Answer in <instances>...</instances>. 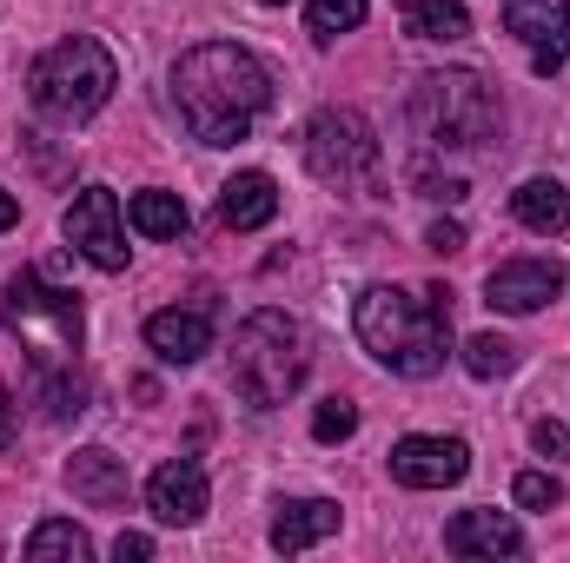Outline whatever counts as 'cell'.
Here are the masks:
<instances>
[{
    "mask_svg": "<svg viewBox=\"0 0 570 563\" xmlns=\"http://www.w3.org/2000/svg\"><path fill=\"white\" fill-rule=\"evenodd\" d=\"M173 100H179V120L199 146H239L253 134V120L273 107V73L259 53H246L233 40H206V47L179 53Z\"/></svg>",
    "mask_w": 570,
    "mask_h": 563,
    "instance_id": "obj_1",
    "label": "cell"
},
{
    "mask_svg": "<svg viewBox=\"0 0 570 563\" xmlns=\"http://www.w3.org/2000/svg\"><path fill=\"white\" fill-rule=\"evenodd\" d=\"M352 325H358V345L379 365H392L399 378H438L451 352V292L444 285H425V292L372 285Z\"/></svg>",
    "mask_w": 570,
    "mask_h": 563,
    "instance_id": "obj_2",
    "label": "cell"
},
{
    "mask_svg": "<svg viewBox=\"0 0 570 563\" xmlns=\"http://www.w3.org/2000/svg\"><path fill=\"white\" fill-rule=\"evenodd\" d=\"M305 365H312V345H305V325L285 318V312H253L239 332H233V385L253 412H279L285 398L305 385Z\"/></svg>",
    "mask_w": 570,
    "mask_h": 563,
    "instance_id": "obj_3",
    "label": "cell"
},
{
    "mask_svg": "<svg viewBox=\"0 0 570 563\" xmlns=\"http://www.w3.org/2000/svg\"><path fill=\"white\" fill-rule=\"evenodd\" d=\"M114 87H120V67H114V53L94 40V33H67V40H53L40 60H33V73H27V93H33V107L40 113H53V120H94L107 100H114Z\"/></svg>",
    "mask_w": 570,
    "mask_h": 563,
    "instance_id": "obj_4",
    "label": "cell"
},
{
    "mask_svg": "<svg viewBox=\"0 0 570 563\" xmlns=\"http://www.w3.org/2000/svg\"><path fill=\"white\" fill-rule=\"evenodd\" d=\"M0 325L20 332L27 345V365H80V338H87V318H80V298L47 285L40 273H13L0 292Z\"/></svg>",
    "mask_w": 570,
    "mask_h": 563,
    "instance_id": "obj_5",
    "label": "cell"
},
{
    "mask_svg": "<svg viewBox=\"0 0 570 563\" xmlns=\"http://www.w3.org/2000/svg\"><path fill=\"white\" fill-rule=\"evenodd\" d=\"M412 127L431 146H451V152H471L498 134V93L484 73L471 67H444V73H419L412 87Z\"/></svg>",
    "mask_w": 570,
    "mask_h": 563,
    "instance_id": "obj_6",
    "label": "cell"
},
{
    "mask_svg": "<svg viewBox=\"0 0 570 563\" xmlns=\"http://www.w3.org/2000/svg\"><path fill=\"white\" fill-rule=\"evenodd\" d=\"M379 159H385V146L372 134V120L352 113V107H325V113L305 127V166H312L325 186H338V192L372 186V179H379Z\"/></svg>",
    "mask_w": 570,
    "mask_h": 563,
    "instance_id": "obj_7",
    "label": "cell"
},
{
    "mask_svg": "<svg viewBox=\"0 0 570 563\" xmlns=\"http://www.w3.org/2000/svg\"><path fill=\"white\" fill-rule=\"evenodd\" d=\"M67 239L73 253H87L100 273H127V233H120V199L107 186H87L67 206Z\"/></svg>",
    "mask_w": 570,
    "mask_h": 563,
    "instance_id": "obj_8",
    "label": "cell"
},
{
    "mask_svg": "<svg viewBox=\"0 0 570 563\" xmlns=\"http://www.w3.org/2000/svg\"><path fill=\"white\" fill-rule=\"evenodd\" d=\"M504 33L531 47V67L551 80L570 60V0H504Z\"/></svg>",
    "mask_w": 570,
    "mask_h": 563,
    "instance_id": "obj_9",
    "label": "cell"
},
{
    "mask_svg": "<svg viewBox=\"0 0 570 563\" xmlns=\"http://www.w3.org/2000/svg\"><path fill=\"white\" fill-rule=\"evenodd\" d=\"M471 471V444L464 437H399L392 444V477L405 491H444V484H464Z\"/></svg>",
    "mask_w": 570,
    "mask_h": 563,
    "instance_id": "obj_10",
    "label": "cell"
},
{
    "mask_svg": "<svg viewBox=\"0 0 570 563\" xmlns=\"http://www.w3.org/2000/svg\"><path fill=\"white\" fill-rule=\"evenodd\" d=\"M564 266L558 259H504V266H491V279H484V305L491 312H544L558 292H564Z\"/></svg>",
    "mask_w": 570,
    "mask_h": 563,
    "instance_id": "obj_11",
    "label": "cell"
},
{
    "mask_svg": "<svg viewBox=\"0 0 570 563\" xmlns=\"http://www.w3.org/2000/svg\"><path fill=\"white\" fill-rule=\"evenodd\" d=\"M146 511L159 524H199L206 517V471L193 457H173L146 477Z\"/></svg>",
    "mask_w": 570,
    "mask_h": 563,
    "instance_id": "obj_12",
    "label": "cell"
},
{
    "mask_svg": "<svg viewBox=\"0 0 570 563\" xmlns=\"http://www.w3.org/2000/svg\"><path fill=\"white\" fill-rule=\"evenodd\" d=\"M146 345L166 358V365H199L206 352H213V312H199V305H173V312H153L146 318Z\"/></svg>",
    "mask_w": 570,
    "mask_h": 563,
    "instance_id": "obj_13",
    "label": "cell"
},
{
    "mask_svg": "<svg viewBox=\"0 0 570 563\" xmlns=\"http://www.w3.org/2000/svg\"><path fill=\"white\" fill-rule=\"evenodd\" d=\"M444 551H458V557H524V531L504 511H458L444 524Z\"/></svg>",
    "mask_w": 570,
    "mask_h": 563,
    "instance_id": "obj_14",
    "label": "cell"
},
{
    "mask_svg": "<svg viewBox=\"0 0 570 563\" xmlns=\"http://www.w3.org/2000/svg\"><path fill=\"white\" fill-rule=\"evenodd\" d=\"M279 219V186H273V172H233L226 186H219V226L226 233H259V226H273Z\"/></svg>",
    "mask_w": 570,
    "mask_h": 563,
    "instance_id": "obj_15",
    "label": "cell"
},
{
    "mask_svg": "<svg viewBox=\"0 0 570 563\" xmlns=\"http://www.w3.org/2000/svg\"><path fill=\"white\" fill-rule=\"evenodd\" d=\"M67 484H73V497H80V504L114 511V504H127V457H114V451L87 444V451H73Z\"/></svg>",
    "mask_w": 570,
    "mask_h": 563,
    "instance_id": "obj_16",
    "label": "cell"
},
{
    "mask_svg": "<svg viewBox=\"0 0 570 563\" xmlns=\"http://www.w3.org/2000/svg\"><path fill=\"white\" fill-rule=\"evenodd\" d=\"M332 531H338V504L332 497H298V504H285L279 517H273V551L298 557V551L325 544Z\"/></svg>",
    "mask_w": 570,
    "mask_h": 563,
    "instance_id": "obj_17",
    "label": "cell"
},
{
    "mask_svg": "<svg viewBox=\"0 0 570 563\" xmlns=\"http://www.w3.org/2000/svg\"><path fill=\"white\" fill-rule=\"evenodd\" d=\"M27 398L40 405V418L67 424L87 412V385H80V365H27Z\"/></svg>",
    "mask_w": 570,
    "mask_h": 563,
    "instance_id": "obj_18",
    "label": "cell"
},
{
    "mask_svg": "<svg viewBox=\"0 0 570 563\" xmlns=\"http://www.w3.org/2000/svg\"><path fill=\"white\" fill-rule=\"evenodd\" d=\"M511 213H518V226H531V233H544V239L570 233V192L558 179H524V186L511 192Z\"/></svg>",
    "mask_w": 570,
    "mask_h": 563,
    "instance_id": "obj_19",
    "label": "cell"
},
{
    "mask_svg": "<svg viewBox=\"0 0 570 563\" xmlns=\"http://www.w3.org/2000/svg\"><path fill=\"white\" fill-rule=\"evenodd\" d=\"M405 33L412 40H464L471 33V13L458 0H405Z\"/></svg>",
    "mask_w": 570,
    "mask_h": 563,
    "instance_id": "obj_20",
    "label": "cell"
},
{
    "mask_svg": "<svg viewBox=\"0 0 570 563\" xmlns=\"http://www.w3.org/2000/svg\"><path fill=\"white\" fill-rule=\"evenodd\" d=\"M27 557L33 563H87L94 557V537H87L80 524H67V517H47V524L27 537Z\"/></svg>",
    "mask_w": 570,
    "mask_h": 563,
    "instance_id": "obj_21",
    "label": "cell"
},
{
    "mask_svg": "<svg viewBox=\"0 0 570 563\" xmlns=\"http://www.w3.org/2000/svg\"><path fill=\"white\" fill-rule=\"evenodd\" d=\"M127 219H134V233L146 239H179L186 233V206H179V192H134V206H127Z\"/></svg>",
    "mask_w": 570,
    "mask_h": 563,
    "instance_id": "obj_22",
    "label": "cell"
},
{
    "mask_svg": "<svg viewBox=\"0 0 570 563\" xmlns=\"http://www.w3.org/2000/svg\"><path fill=\"white\" fill-rule=\"evenodd\" d=\"M511 365H518V345H511V338H498V332L464 338V372H471V378H504Z\"/></svg>",
    "mask_w": 570,
    "mask_h": 563,
    "instance_id": "obj_23",
    "label": "cell"
},
{
    "mask_svg": "<svg viewBox=\"0 0 570 563\" xmlns=\"http://www.w3.org/2000/svg\"><path fill=\"white\" fill-rule=\"evenodd\" d=\"M358 20H365V0H312V13H305V33L332 47V40H338V33H352Z\"/></svg>",
    "mask_w": 570,
    "mask_h": 563,
    "instance_id": "obj_24",
    "label": "cell"
},
{
    "mask_svg": "<svg viewBox=\"0 0 570 563\" xmlns=\"http://www.w3.org/2000/svg\"><path fill=\"white\" fill-rule=\"evenodd\" d=\"M358 431V405H345V398H325L318 412H312V437L318 444H345Z\"/></svg>",
    "mask_w": 570,
    "mask_h": 563,
    "instance_id": "obj_25",
    "label": "cell"
},
{
    "mask_svg": "<svg viewBox=\"0 0 570 563\" xmlns=\"http://www.w3.org/2000/svg\"><path fill=\"white\" fill-rule=\"evenodd\" d=\"M511 497H518L524 511H558V504H564V484H558V477H544V471H518Z\"/></svg>",
    "mask_w": 570,
    "mask_h": 563,
    "instance_id": "obj_26",
    "label": "cell"
},
{
    "mask_svg": "<svg viewBox=\"0 0 570 563\" xmlns=\"http://www.w3.org/2000/svg\"><path fill=\"white\" fill-rule=\"evenodd\" d=\"M531 444H538L544 457H570V431L558 418H538V424H531Z\"/></svg>",
    "mask_w": 570,
    "mask_h": 563,
    "instance_id": "obj_27",
    "label": "cell"
},
{
    "mask_svg": "<svg viewBox=\"0 0 570 563\" xmlns=\"http://www.w3.org/2000/svg\"><path fill=\"white\" fill-rule=\"evenodd\" d=\"M425 246L438 253V259H451V253H464V226H458V219H438V226L425 233Z\"/></svg>",
    "mask_w": 570,
    "mask_h": 563,
    "instance_id": "obj_28",
    "label": "cell"
},
{
    "mask_svg": "<svg viewBox=\"0 0 570 563\" xmlns=\"http://www.w3.org/2000/svg\"><path fill=\"white\" fill-rule=\"evenodd\" d=\"M419 192H425V199H444V206H458V199H464V179H451V172H444V179H438V172H419Z\"/></svg>",
    "mask_w": 570,
    "mask_h": 563,
    "instance_id": "obj_29",
    "label": "cell"
},
{
    "mask_svg": "<svg viewBox=\"0 0 570 563\" xmlns=\"http://www.w3.org/2000/svg\"><path fill=\"white\" fill-rule=\"evenodd\" d=\"M114 557H120V563H146V557H153V537H140V531H120V537H114Z\"/></svg>",
    "mask_w": 570,
    "mask_h": 563,
    "instance_id": "obj_30",
    "label": "cell"
},
{
    "mask_svg": "<svg viewBox=\"0 0 570 563\" xmlns=\"http://www.w3.org/2000/svg\"><path fill=\"white\" fill-rule=\"evenodd\" d=\"M13 444V398H7V385H0V451Z\"/></svg>",
    "mask_w": 570,
    "mask_h": 563,
    "instance_id": "obj_31",
    "label": "cell"
},
{
    "mask_svg": "<svg viewBox=\"0 0 570 563\" xmlns=\"http://www.w3.org/2000/svg\"><path fill=\"white\" fill-rule=\"evenodd\" d=\"M0 226H20V199H13L7 186H0Z\"/></svg>",
    "mask_w": 570,
    "mask_h": 563,
    "instance_id": "obj_32",
    "label": "cell"
},
{
    "mask_svg": "<svg viewBox=\"0 0 570 563\" xmlns=\"http://www.w3.org/2000/svg\"><path fill=\"white\" fill-rule=\"evenodd\" d=\"M266 7H285V0H266Z\"/></svg>",
    "mask_w": 570,
    "mask_h": 563,
    "instance_id": "obj_33",
    "label": "cell"
}]
</instances>
